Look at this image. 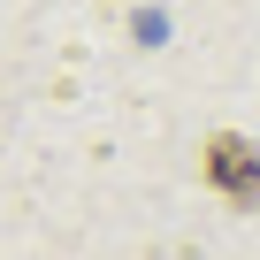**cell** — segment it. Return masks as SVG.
I'll list each match as a JSON object with an SVG mask.
<instances>
[{
    "mask_svg": "<svg viewBox=\"0 0 260 260\" xmlns=\"http://www.w3.org/2000/svg\"><path fill=\"white\" fill-rule=\"evenodd\" d=\"M199 161H207V184L222 199H237L245 214H260V146L245 138V130H214Z\"/></svg>",
    "mask_w": 260,
    "mask_h": 260,
    "instance_id": "6da1fadb",
    "label": "cell"
}]
</instances>
